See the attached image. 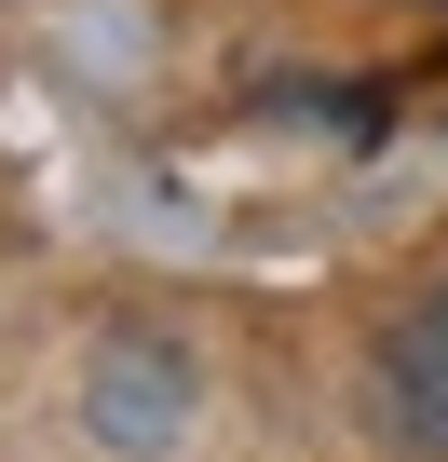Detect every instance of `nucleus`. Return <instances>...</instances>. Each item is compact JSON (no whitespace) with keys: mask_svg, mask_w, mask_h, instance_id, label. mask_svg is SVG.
<instances>
[{"mask_svg":"<svg viewBox=\"0 0 448 462\" xmlns=\"http://www.w3.org/2000/svg\"><path fill=\"white\" fill-rule=\"evenodd\" d=\"M380 381H394V408H407V421L448 448V286H434V300H407V327H394Z\"/></svg>","mask_w":448,"mask_h":462,"instance_id":"2","label":"nucleus"},{"mask_svg":"<svg viewBox=\"0 0 448 462\" xmlns=\"http://www.w3.org/2000/svg\"><path fill=\"white\" fill-rule=\"evenodd\" d=\"M82 421H96V448L163 462V448L190 435V354H177V340H109V354L82 367Z\"/></svg>","mask_w":448,"mask_h":462,"instance_id":"1","label":"nucleus"}]
</instances>
